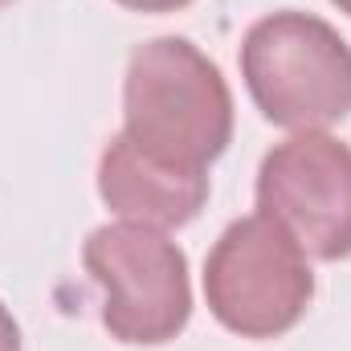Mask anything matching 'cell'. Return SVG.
Returning a JSON list of instances; mask_svg holds the SVG:
<instances>
[{"instance_id":"cell-1","label":"cell","mask_w":351,"mask_h":351,"mask_svg":"<svg viewBox=\"0 0 351 351\" xmlns=\"http://www.w3.org/2000/svg\"><path fill=\"white\" fill-rule=\"evenodd\" d=\"M123 135L184 172H208L233 143V94L225 74L188 37L135 45L123 74Z\"/></svg>"},{"instance_id":"cell-2","label":"cell","mask_w":351,"mask_h":351,"mask_svg":"<svg viewBox=\"0 0 351 351\" xmlns=\"http://www.w3.org/2000/svg\"><path fill=\"white\" fill-rule=\"evenodd\" d=\"M237 62L254 106L282 131H327L351 114V45L315 12L254 21Z\"/></svg>"},{"instance_id":"cell-3","label":"cell","mask_w":351,"mask_h":351,"mask_svg":"<svg viewBox=\"0 0 351 351\" xmlns=\"http://www.w3.org/2000/svg\"><path fill=\"white\" fill-rule=\"evenodd\" d=\"M204 302L241 339H282L315 302L302 245L265 213L233 221L204 258Z\"/></svg>"},{"instance_id":"cell-4","label":"cell","mask_w":351,"mask_h":351,"mask_svg":"<svg viewBox=\"0 0 351 351\" xmlns=\"http://www.w3.org/2000/svg\"><path fill=\"white\" fill-rule=\"evenodd\" d=\"M82 265L102 290V327L127 348L172 343L192 319L188 258L164 229L114 221L82 245Z\"/></svg>"},{"instance_id":"cell-5","label":"cell","mask_w":351,"mask_h":351,"mask_svg":"<svg viewBox=\"0 0 351 351\" xmlns=\"http://www.w3.org/2000/svg\"><path fill=\"white\" fill-rule=\"evenodd\" d=\"M258 213L274 217L306 258H351V147L327 131H298L265 152Z\"/></svg>"},{"instance_id":"cell-6","label":"cell","mask_w":351,"mask_h":351,"mask_svg":"<svg viewBox=\"0 0 351 351\" xmlns=\"http://www.w3.org/2000/svg\"><path fill=\"white\" fill-rule=\"evenodd\" d=\"M98 196L114 217L168 233L200 217L208 200V172H184L152 160L119 131L98 160Z\"/></svg>"},{"instance_id":"cell-7","label":"cell","mask_w":351,"mask_h":351,"mask_svg":"<svg viewBox=\"0 0 351 351\" xmlns=\"http://www.w3.org/2000/svg\"><path fill=\"white\" fill-rule=\"evenodd\" d=\"M0 351H25V339H21V323L12 319V311L0 302Z\"/></svg>"},{"instance_id":"cell-8","label":"cell","mask_w":351,"mask_h":351,"mask_svg":"<svg viewBox=\"0 0 351 351\" xmlns=\"http://www.w3.org/2000/svg\"><path fill=\"white\" fill-rule=\"evenodd\" d=\"M114 4H123V8H131V12H152V16H160V12H180V8H188L192 0H114Z\"/></svg>"},{"instance_id":"cell-9","label":"cell","mask_w":351,"mask_h":351,"mask_svg":"<svg viewBox=\"0 0 351 351\" xmlns=\"http://www.w3.org/2000/svg\"><path fill=\"white\" fill-rule=\"evenodd\" d=\"M331 4H335L339 12H348V16H351V0H331Z\"/></svg>"},{"instance_id":"cell-10","label":"cell","mask_w":351,"mask_h":351,"mask_svg":"<svg viewBox=\"0 0 351 351\" xmlns=\"http://www.w3.org/2000/svg\"><path fill=\"white\" fill-rule=\"evenodd\" d=\"M4 4H12V0H0V8H4Z\"/></svg>"}]
</instances>
